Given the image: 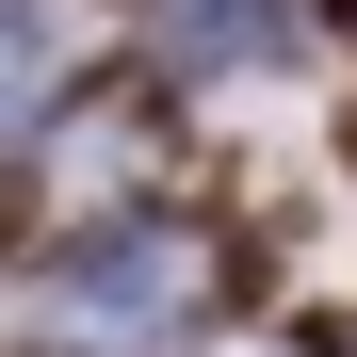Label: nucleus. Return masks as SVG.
I'll use <instances>...</instances> for the list:
<instances>
[{"mask_svg": "<svg viewBox=\"0 0 357 357\" xmlns=\"http://www.w3.org/2000/svg\"><path fill=\"white\" fill-rule=\"evenodd\" d=\"M178 309H195V244H178V227H114L66 276V341H162Z\"/></svg>", "mask_w": 357, "mask_h": 357, "instance_id": "nucleus-1", "label": "nucleus"}, {"mask_svg": "<svg viewBox=\"0 0 357 357\" xmlns=\"http://www.w3.org/2000/svg\"><path fill=\"white\" fill-rule=\"evenodd\" d=\"M33 98H49V17H33V0H0V130H17Z\"/></svg>", "mask_w": 357, "mask_h": 357, "instance_id": "nucleus-3", "label": "nucleus"}, {"mask_svg": "<svg viewBox=\"0 0 357 357\" xmlns=\"http://www.w3.org/2000/svg\"><path fill=\"white\" fill-rule=\"evenodd\" d=\"M162 49L178 66H260L276 49V0H162Z\"/></svg>", "mask_w": 357, "mask_h": 357, "instance_id": "nucleus-2", "label": "nucleus"}]
</instances>
